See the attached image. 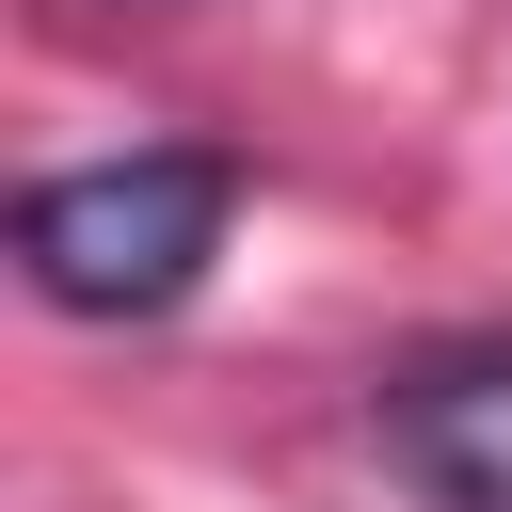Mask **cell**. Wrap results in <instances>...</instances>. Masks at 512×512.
Listing matches in <instances>:
<instances>
[{
	"mask_svg": "<svg viewBox=\"0 0 512 512\" xmlns=\"http://www.w3.org/2000/svg\"><path fill=\"white\" fill-rule=\"evenodd\" d=\"M240 160L224 144H128V160H64L16 192V272L64 320H176L224 256Z\"/></svg>",
	"mask_w": 512,
	"mask_h": 512,
	"instance_id": "cell-1",
	"label": "cell"
},
{
	"mask_svg": "<svg viewBox=\"0 0 512 512\" xmlns=\"http://www.w3.org/2000/svg\"><path fill=\"white\" fill-rule=\"evenodd\" d=\"M384 448L416 464L432 512H512V336L416 352V368L384 384Z\"/></svg>",
	"mask_w": 512,
	"mask_h": 512,
	"instance_id": "cell-2",
	"label": "cell"
}]
</instances>
